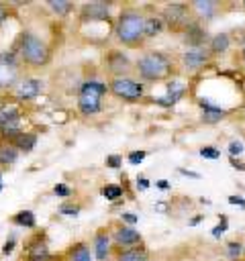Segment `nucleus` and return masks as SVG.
Masks as SVG:
<instances>
[{
  "label": "nucleus",
  "mask_w": 245,
  "mask_h": 261,
  "mask_svg": "<svg viewBox=\"0 0 245 261\" xmlns=\"http://www.w3.org/2000/svg\"><path fill=\"white\" fill-rule=\"evenodd\" d=\"M114 35L122 45H141L145 39V16L135 8L122 10L114 22Z\"/></svg>",
  "instance_id": "1"
},
{
  "label": "nucleus",
  "mask_w": 245,
  "mask_h": 261,
  "mask_svg": "<svg viewBox=\"0 0 245 261\" xmlns=\"http://www.w3.org/2000/svg\"><path fill=\"white\" fill-rule=\"evenodd\" d=\"M172 59L161 51H147L137 59V71L147 82L165 80L172 73Z\"/></svg>",
  "instance_id": "2"
},
{
  "label": "nucleus",
  "mask_w": 245,
  "mask_h": 261,
  "mask_svg": "<svg viewBox=\"0 0 245 261\" xmlns=\"http://www.w3.org/2000/svg\"><path fill=\"white\" fill-rule=\"evenodd\" d=\"M18 53L29 65H45L49 61V47L43 39H39L35 33L24 31L18 39Z\"/></svg>",
  "instance_id": "3"
},
{
  "label": "nucleus",
  "mask_w": 245,
  "mask_h": 261,
  "mask_svg": "<svg viewBox=\"0 0 245 261\" xmlns=\"http://www.w3.org/2000/svg\"><path fill=\"white\" fill-rule=\"evenodd\" d=\"M108 86L100 80H86L80 88V96H78V110L82 114H96L102 108V96L106 94Z\"/></svg>",
  "instance_id": "4"
},
{
  "label": "nucleus",
  "mask_w": 245,
  "mask_h": 261,
  "mask_svg": "<svg viewBox=\"0 0 245 261\" xmlns=\"http://www.w3.org/2000/svg\"><path fill=\"white\" fill-rule=\"evenodd\" d=\"M108 90H110L116 98H122V100H127V102L141 100V96L145 94L143 84H139L137 80L127 77V75L112 77V80H110V84H108Z\"/></svg>",
  "instance_id": "5"
},
{
  "label": "nucleus",
  "mask_w": 245,
  "mask_h": 261,
  "mask_svg": "<svg viewBox=\"0 0 245 261\" xmlns=\"http://www.w3.org/2000/svg\"><path fill=\"white\" fill-rule=\"evenodd\" d=\"M20 112L14 106L0 110V137L4 143H12L20 135Z\"/></svg>",
  "instance_id": "6"
},
{
  "label": "nucleus",
  "mask_w": 245,
  "mask_h": 261,
  "mask_svg": "<svg viewBox=\"0 0 245 261\" xmlns=\"http://www.w3.org/2000/svg\"><path fill=\"white\" fill-rule=\"evenodd\" d=\"M18 84V63L12 51L0 53V90L12 88Z\"/></svg>",
  "instance_id": "7"
},
{
  "label": "nucleus",
  "mask_w": 245,
  "mask_h": 261,
  "mask_svg": "<svg viewBox=\"0 0 245 261\" xmlns=\"http://www.w3.org/2000/svg\"><path fill=\"white\" fill-rule=\"evenodd\" d=\"M43 90V82L37 77H24L14 86V96L18 100H33L41 94Z\"/></svg>",
  "instance_id": "8"
},
{
  "label": "nucleus",
  "mask_w": 245,
  "mask_h": 261,
  "mask_svg": "<svg viewBox=\"0 0 245 261\" xmlns=\"http://www.w3.org/2000/svg\"><path fill=\"white\" fill-rule=\"evenodd\" d=\"M110 16V4L108 2H90L84 4L80 10V18L84 22L88 20H106Z\"/></svg>",
  "instance_id": "9"
},
{
  "label": "nucleus",
  "mask_w": 245,
  "mask_h": 261,
  "mask_svg": "<svg viewBox=\"0 0 245 261\" xmlns=\"http://www.w3.org/2000/svg\"><path fill=\"white\" fill-rule=\"evenodd\" d=\"M169 27H188V6L186 4H169L163 8L161 16Z\"/></svg>",
  "instance_id": "10"
},
{
  "label": "nucleus",
  "mask_w": 245,
  "mask_h": 261,
  "mask_svg": "<svg viewBox=\"0 0 245 261\" xmlns=\"http://www.w3.org/2000/svg\"><path fill=\"white\" fill-rule=\"evenodd\" d=\"M182 61H184L186 69L196 71V69H200V67H204L208 63V51L202 49V47H192L182 55Z\"/></svg>",
  "instance_id": "11"
},
{
  "label": "nucleus",
  "mask_w": 245,
  "mask_h": 261,
  "mask_svg": "<svg viewBox=\"0 0 245 261\" xmlns=\"http://www.w3.org/2000/svg\"><path fill=\"white\" fill-rule=\"evenodd\" d=\"M106 65H108V69L114 73V77H120L122 73L129 71L131 61H129V57H127L122 51H110L108 57H106Z\"/></svg>",
  "instance_id": "12"
},
{
  "label": "nucleus",
  "mask_w": 245,
  "mask_h": 261,
  "mask_svg": "<svg viewBox=\"0 0 245 261\" xmlns=\"http://www.w3.org/2000/svg\"><path fill=\"white\" fill-rule=\"evenodd\" d=\"M141 241H143L141 232L135 226H120L114 230V243L120 247H133V245H139Z\"/></svg>",
  "instance_id": "13"
},
{
  "label": "nucleus",
  "mask_w": 245,
  "mask_h": 261,
  "mask_svg": "<svg viewBox=\"0 0 245 261\" xmlns=\"http://www.w3.org/2000/svg\"><path fill=\"white\" fill-rule=\"evenodd\" d=\"M184 94H186V86H184L182 82H172V84L167 86V94L161 96V98H155V102H157L159 106L169 108V106H174L180 98H184Z\"/></svg>",
  "instance_id": "14"
},
{
  "label": "nucleus",
  "mask_w": 245,
  "mask_h": 261,
  "mask_svg": "<svg viewBox=\"0 0 245 261\" xmlns=\"http://www.w3.org/2000/svg\"><path fill=\"white\" fill-rule=\"evenodd\" d=\"M27 257L33 259V261H47V257H49L47 243L41 237L29 241V245H27Z\"/></svg>",
  "instance_id": "15"
},
{
  "label": "nucleus",
  "mask_w": 245,
  "mask_h": 261,
  "mask_svg": "<svg viewBox=\"0 0 245 261\" xmlns=\"http://www.w3.org/2000/svg\"><path fill=\"white\" fill-rule=\"evenodd\" d=\"M108 253H110V237H108V232L102 228V230H98L96 237H94V255H96L98 261H104V259L108 257Z\"/></svg>",
  "instance_id": "16"
},
{
  "label": "nucleus",
  "mask_w": 245,
  "mask_h": 261,
  "mask_svg": "<svg viewBox=\"0 0 245 261\" xmlns=\"http://www.w3.org/2000/svg\"><path fill=\"white\" fill-rule=\"evenodd\" d=\"M200 108H202V120L208 122V124L220 122L225 118V114H227V110H223V108H218V106H214L210 102H204V100H200Z\"/></svg>",
  "instance_id": "17"
},
{
  "label": "nucleus",
  "mask_w": 245,
  "mask_h": 261,
  "mask_svg": "<svg viewBox=\"0 0 245 261\" xmlns=\"http://www.w3.org/2000/svg\"><path fill=\"white\" fill-rule=\"evenodd\" d=\"M204 39H206V35H204V31L200 29V24L190 22V24L186 27V43H188V45L200 47V45L204 43Z\"/></svg>",
  "instance_id": "18"
},
{
  "label": "nucleus",
  "mask_w": 245,
  "mask_h": 261,
  "mask_svg": "<svg viewBox=\"0 0 245 261\" xmlns=\"http://www.w3.org/2000/svg\"><path fill=\"white\" fill-rule=\"evenodd\" d=\"M12 145H14L18 151H31V149H35V145H37V135L22 130V133L12 141Z\"/></svg>",
  "instance_id": "19"
},
{
  "label": "nucleus",
  "mask_w": 245,
  "mask_h": 261,
  "mask_svg": "<svg viewBox=\"0 0 245 261\" xmlns=\"http://www.w3.org/2000/svg\"><path fill=\"white\" fill-rule=\"evenodd\" d=\"M18 159V149L12 143H0V165H12Z\"/></svg>",
  "instance_id": "20"
},
{
  "label": "nucleus",
  "mask_w": 245,
  "mask_h": 261,
  "mask_svg": "<svg viewBox=\"0 0 245 261\" xmlns=\"http://www.w3.org/2000/svg\"><path fill=\"white\" fill-rule=\"evenodd\" d=\"M192 8L198 12L200 18H212L214 12H216V4L210 2V0H196V2L192 4Z\"/></svg>",
  "instance_id": "21"
},
{
  "label": "nucleus",
  "mask_w": 245,
  "mask_h": 261,
  "mask_svg": "<svg viewBox=\"0 0 245 261\" xmlns=\"http://www.w3.org/2000/svg\"><path fill=\"white\" fill-rule=\"evenodd\" d=\"M69 261H92V253L86 243H76L69 249Z\"/></svg>",
  "instance_id": "22"
},
{
  "label": "nucleus",
  "mask_w": 245,
  "mask_h": 261,
  "mask_svg": "<svg viewBox=\"0 0 245 261\" xmlns=\"http://www.w3.org/2000/svg\"><path fill=\"white\" fill-rule=\"evenodd\" d=\"M163 29V18L161 16H145V37H155Z\"/></svg>",
  "instance_id": "23"
},
{
  "label": "nucleus",
  "mask_w": 245,
  "mask_h": 261,
  "mask_svg": "<svg viewBox=\"0 0 245 261\" xmlns=\"http://www.w3.org/2000/svg\"><path fill=\"white\" fill-rule=\"evenodd\" d=\"M116 261H147V253L145 249H127V251H120L116 255Z\"/></svg>",
  "instance_id": "24"
},
{
  "label": "nucleus",
  "mask_w": 245,
  "mask_h": 261,
  "mask_svg": "<svg viewBox=\"0 0 245 261\" xmlns=\"http://www.w3.org/2000/svg\"><path fill=\"white\" fill-rule=\"evenodd\" d=\"M12 222L18 224V226H24V228H33V226L37 224L35 214H33L31 210H20V212H16V214L12 216Z\"/></svg>",
  "instance_id": "25"
},
{
  "label": "nucleus",
  "mask_w": 245,
  "mask_h": 261,
  "mask_svg": "<svg viewBox=\"0 0 245 261\" xmlns=\"http://www.w3.org/2000/svg\"><path fill=\"white\" fill-rule=\"evenodd\" d=\"M229 45H231L229 35L218 33V35H214L212 41H210V51H212V53H225V51L229 49Z\"/></svg>",
  "instance_id": "26"
},
{
  "label": "nucleus",
  "mask_w": 245,
  "mask_h": 261,
  "mask_svg": "<svg viewBox=\"0 0 245 261\" xmlns=\"http://www.w3.org/2000/svg\"><path fill=\"white\" fill-rule=\"evenodd\" d=\"M47 4H49V8H51L53 12H57L59 16H65V14L71 10V2H67V0H49Z\"/></svg>",
  "instance_id": "27"
},
{
  "label": "nucleus",
  "mask_w": 245,
  "mask_h": 261,
  "mask_svg": "<svg viewBox=\"0 0 245 261\" xmlns=\"http://www.w3.org/2000/svg\"><path fill=\"white\" fill-rule=\"evenodd\" d=\"M102 196H104L106 200H118V198L122 196V188L116 186V184H106V186L102 188Z\"/></svg>",
  "instance_id": "28"
},
{
  "label": "nucleus",
  "mask_w": 245,
  "mask_h": 261,
  "mask_svg": "<svg viewBox=\"0 0 245 261\" xmlns=\"http://www.w3.org/2000/svg\"><path fill=\"white\" fill-rule=\"evenodd\" d=\"M243 243H239V241H233V243H229L227 245V255L231 257V259H239L241 255H243Z\"/></svg>",
  "instance_id": "29"
},
{
  "label": "nucleus",
  "mask_w": 245,
  "mask_h": 261,
  "mask_svg": "<svg viewBox=\"0 0 245 261\" xmlns=\"http://www.w3.org/2000/svg\"><path fill=\"white\" fill-rule=\"evenodd\" d=\"M198 153H200V157H204V159H218V157H220V151H218L216 147H210V145L202 147Z\"/></svg>",
  "instance_id": "30"
},
{
  "label": "nucleus",
  "mask_w": 245,
  "mask_h": 261,
  "mask_svg": "<svg viewBox=\"0 0 245 261\" xmlns=\"http://www.w3.org/2000/svg\"><path fill=\"white\" fill-rule=\"evenodd\" d=\"M80 206L78 204H61L59 206V214H65V216H78L80 214Z\"/></svg>",
  "instance_id": "31"
},
{
  "label": "nucleus",
  "mask_w": 245,
  "mask_h": 261,
  "mask_svg": "<svg viewBox=\"0 0 245 261\" xmlns=\"http://www.w3.org/2000/svg\"><path fill=\"white\" fill-rule=\"evenodd\" d=\"M243 151H245V147H243V143H241V141H231V143H229V153H231V157L241 155Z\"/></svg>",
  "instance_id": "32"
},
{
  "label": "nucleus",
  "mask_w": 245,
  "mask_h": 261,
  "mask_svg": "<svg viewBox=\"0 0 245 261\" xmlns=\"http://www.w3.org/2000/svg\"><path fill=\"white\" fill-rule=\"evenodd\" d=\"M145 155H147L145 151H131V153H129V163H131V165H139V163L145 159Z\"/></svg>",
  "instance_id": "33"
},
{
  "label": "nucleus",
  "mask_w": 245,
  "mask_h": 261,
  "mask_svg": "<svg viewBox=\"0 0 245 261\" xmlns=\"http://www.w3.org/2000/svg\"><path fill=\"white\" fill-rule=\"evenodd\" d=\"M53 192H55L59 198H67V196L71 194V188H67L65 184H57V186L53 188Z\"/></svg>",
  "instance_id": "34"
},
{
  "label": "nucleus",
  "mask_w": 245,
  "mask_h": 261,
  "mask_svg": "<svg viewBox=\"0 0 245 261\" xmlns=\"http://www.w3.org/2000/svg\"><path fill=\"white\" fill-rule=\"evenodd\" d=\"M225 230H227V218L223 216V218H220V222H218V224L212 228V237H214V239H218V237H220Z\"/></svg>",
  "instance_id": "35"
},
{
  "label": "nucleus",
  "mask_w": 245,
  "mask_h": 261,
  "mask_svg": "<svg viewBox=\"0 0 245 261\" xmlns=\"http://www.w3.org/2000/svg\"><path fill=\"white\" fill-rule=\"evenodd\" d=\"M120 163H122V157L120 155H108L106 157V165L108 167H120Z\"/></svg>",
  "instance_id": "36"
},
{
  "label": "nucleus",
  "mask_w": 245,
  "mask_h": 261,
  "mask_svg": "<svg viewBox=\"0 0 245 261\" xmlns=\"http://www.w3.org/2000/svg\"><path fill=\"white\" fill-rule=\"evenodd\" d=\"M229 204H237V206L245 208V198H241V196H229Z\"/></svg>",
  "instance_id": "37"
},
{
  "label": "nucleus",
  "mask_w": 245,
  "mask_h": 261,
  "mask_svg": "<svg viewBox=\"0 0 245 261\" xmlns=\"http://www.w3.org/2000/svg\"><path fill=\"white\" fill-rule=\"evenodd\" d=\"M137 188H139V190H147V188H149V179L143 177V175H139V177H137Z\"/></svg>",
  "instance_id": "38"
},
{
  "label": "nucleus",
  "mask_w": 245,
  "mask_h": 261,
  "mask_svg": "<svg viewBox=\"0 0 245 261\" xmlns=\"http://www.w3.org/2000/svg\"><path fill=\"white\" fill-rule=\"evenodd\" d=\"M122 220H127L129 224H135L139 220V216H135L133 212H122Z\"/></svg>",
  "instance_id": "39"
},
{
  "label": "nucleus",
  "mask_w": 245,
  "mask_h": 261,
  "mask_svg": "<svg viewBox=\"0 0 245 261\" xmlns=\"http://www.w3.org/2000/svg\"><path fill=\"white\" fill-rule=\"evenodd\" d=\"M12 249H14V239L10 237V239L4 243V249H2V253H4V255H8V253H12Z\"/></svg>",
  "instance_id": "40"
},
{
  "label": "nucleus",
  "mask_w": 245,
  "mask_h": 261,
  "mask_svg": "<svg viewBox=\"0 0 245 261\" xmlns=\"http://www.w3.org/2000/svg\"><path fill=\"white\" fill-rule=\"evenodd\" d=\"M180 173H184V175H190V177H194V179H198L200 177V173H196V171H190V169H178Z\"/></svg>",
  "instance_id": "41"
},
{
  "label": "nucleus",
  "mask_w": 245,
  "mask_h": 261,
  "mask_svg": "<svg viewBox=\"0 0 245 261\" xmlns=\"http://www.w3.org/2000/svg\"><path fill=\"white\" fill-rule=\"evenodd\" d=\"M231 163H233V167H235V169H241V171L245 169V163H241V161H235V157H231Z\"/></svg>",
  "instance_id": "42"
},
{
  "label": "nucleus",
  "mask_w": 245,
  "mask_h": 261,
  "mask_svg": "<svg viewBox=\"0 0 245 261\" xmlns=\"http://www.w3.org/2000/svg\"><path fill=\"white\" fill-rule=\"evenodd\" d=\"M155 186H157V188H161V190H167V188H169L167 179H159V181H155Z\"/></svg>",
  "instance_id": "43"
},
{
  "label": "nucleus",
  "mask_w": 245,
  "mask_h": 261,
  "mask_svg": "<svg viewBox=\"0 0 245 261\" xmlns=\"http://www.w3.org/2000/svg\"><path fill=\"white\" fill-rule=\"evenodd\" d=\"M6 18V8H4V4H0V22Z\"/></svg>",
  "instance_id": "44"
},
{
  "label": "nucleus",
  "mask_w": 245,
  "mask_h": 261,
  "mask_svg": "<svg viewBox=\"0 0 245 261\" xmlns=\"http://www.w3.org/2000/svg\"><path fill=\"white\" fill-rule=\"evenodd\" d=\"M200 220H202V216H194V218H192V220H190V224H198V222H200Z\"/></svg>",
  "instance_id": "45"
},
{
  "label": "nucleus",
  "mask_w": 245,
  "mask_h": 261,
  "mask_svg": "<svg viewBox=\"0 0 245 261\" xmlns=\"http://www.w3.org/2000/svg\"><path fill=\"white\" fill-rule=\"evenodd\" d=\"M0 179H2V177H0ZM0 190H2V181H0Z\"/></svg>",
  "instance_id": "46"
},
{
  "label": "nucleus",
  "mask_w": 245,
  "mask_h": 261,
  "mask_svg": "<svg viewBox=\"0 0 245 261\" xmlns=\"http://www.w3.org/2000/svg\"><path fill=\"white\" fill-rule=\"evenodd\" d=\"M243 6H245V0H243Z\"/></svg>",
  "instance_id": "47"
},
{
  "label": "nucleus",
  "mask_w": 245,
  "mask_h": 261,
  "mask_svg": "<svg viewBox=\"0 0 245 261\" xmlns=\"http://www.w3.org/2000/svg\"><path fill=\"white\" fill-rule=\"evenodd\" d=\"M29 261H33V259H29Z\"/></svg>",
  "instance_id": "48"
}]
</instances>
